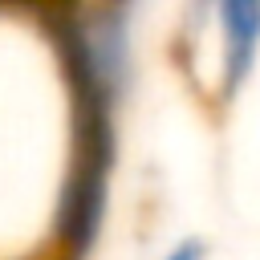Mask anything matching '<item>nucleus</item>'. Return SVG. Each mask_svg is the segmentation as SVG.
<instances>
[{
    "label": "nucleus",
    "instance_id": "1",
    "mask_svg": "<svg viewBox=\"0 0 260 260\" xmlns=\"http://www.w3.org/2000/svg\"><path fill=\"white\" fill-rule=\"evenodd\" d=\"M215 20H219V41H223L219 102H232L240 93V85L252 77V65L260 53V4L256 0H223V4H215Z\"/></svg>",
    "mask_w": 260,
    "mask_h": 260
},
{
    "label": "nucleus",
    "instance_id": "2",
    "mask_svg": "<svg viewBox=\"0 0 260 260\" xmlns=\"http://www.w3.org/2000/svg\"><path fill=\"white\" fill-rule=\"evenodd\" d=\"M207 256V244L199 240V236H183L179 244H171L158 260H203Z\"/></svg>",
    "mask_w": 260,
    "mask_h": 260
}]
</instances>
